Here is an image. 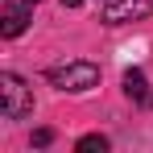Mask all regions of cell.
<instances>
[{
	"instance_id": "obj_1",
	"label": "cell",
	"mask_w": 153,
	"mask_h": 153,
	"mask_svg": "<svg viewBox=\"0 0 153 153\" xmlns=\"http://www.w3.org/2000/svg\"><path fill=\"white\" fill-rule=\"evenodd\" d=\"M50 83L58 91H91L100 83V66L95 62H62V66H50Z\"/></svg>"
},
{
	"instance_id": "obj_2",
	"label": "cell",
	"mask_w": 153,
	"mask_h": 153,
	"mask_svg": "<svg viewBox=\"0 0 153 153\" xmlns=\"http://www.w3.org/2000/svg\"><path fill=\"white\" fill-rule=\"evenodd\" d=\"M0 95H4V120H21L33 112V95H29L25 79H17L13 71L0 75Z\"/></svg>"
},
{
	"instance_id": "obj_3",
	"label": "cell",
	"mask_w": 153,
	"mask_h": 153,
	"mask_svg": "<svg viewBox=\"0 0 153 153\" xmlns=\"http://www.w3.org/2000/svg\"><path fill=\"white\" fill-rule=\"evenodd\" d=\"M153 8V0H108L103 4V25H124V21H141Z\"/></svg>"
},
{
	"instance_id": "obj_4",
	"label": "cell",
	"mask_w": 153,
	"mask_h": 153,
	"mask_svg": "<svg viewBox=\"0 0 153 153\" xmlns=\"http://www.w3.org/2000/svg\"><path fill=\"white\" fill-rule=\"evenodd\" d=\"M25 25H29V8L8 4V8H4V25H0V33H4V37H21Z\"/></svg>"
},
{
	"instance_id": "obj_5",
	"label": "cell",
	"mask_w": 153,
	"mask_h": 153,
	"mask_svg": "<svg viewBox=\"0 0 153 153\" xmlns=\"http://www.w3.org/2000/svg\"><path fill=\"white\" fill-rule=\"evenodd\" d=\"M124 95L128 100H149V83H145L141 71H128L124 75Z\"/></svg>"
},
{
	"instance_id": "obj_6",
	"label": "cell",
	"mask_w": 153,
	"mask_h": 153,
	"mask_svg": "<svg viewBox=\"0 0 153 153\" xmlns=\"http://www.w3.org/2000/svg\"><path fill=\"white\" fill-rule=\"evenodd\" d=\"M75 149H79V153H103V149H108V137L91 132V137H83V141H79Z\"/></svg>"
},
{
	"instance_id": "obj_7",
	"label": "cell",
	"mask_w": 153,
	"mask_h": 153,
	"mask_svg": "<svg viewBox=\"0 0 153 153\" xmlns=\"http://www.w3.org/2000/svg\"><path fill=\"white\" fill-rule=\"evenodd\" d=\"M50 141H54L50 128H37V132H33V145H37V149H42V145H50Z\"/></svg>"
},
{
	"instance_id": "obj_8",
	"label": "cell",
	"mask_w": 153,
	"mask_h": 153,
	"mask_svg": "<svg viewBox=\"0 0 153 153\" xmlns=\"http://www.w3.org/2000/svg\"><path fill=\"white\" fill-rule=\"evenodd\" d=\"M79 4H83V0H62V8H79Z\"/></svg>"
}]
</instances>
